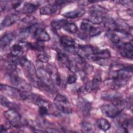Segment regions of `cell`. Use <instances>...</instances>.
Wrapping results in <instances>:
<instances>
[{"label":"cell","mask_w":133,"mask_h":133,"mask_svg":"<svg viewBox=\"0 0 133 133\" xmlns=\"http://www.w3.org/2000/svg\"><path fill=\"white\" fill-rule=\"evenodd\" d=\"M4 115L7 122L14 127L20 128L26 124V121L14 109H10L6 111Z\"/></svg>","instance_id":"cell-1"},{"label":"cell","mask_w":133,"mask_h":133,"mask_svg":"<svg viewBox=\"0 0 133 133\" xmlns=\"http://www.w3.org/2000/svg\"><path fill=\"white\" fill-rule=\"evenodd\" d=\"M54 103L56 109L64 114H70L72 112L70 102L67 97L64 95H57L54 100Z\"/></svg>","instance_id":"cell-2"},{"label":"cell","mask_w":133,"mask_h":133,"mask_svg":"<svg viewBox=\"0 0 133 133\" xmlns=\"http://www.w3.org/2000/svg\"><path fill=\"white\" fill-rule=\"evenodd\" d=\"M8 75L9 77V80L13 85L19 88L23 91H31V87L30 85L18 75L17 70Z\"/></svg>","instance_id":"cell-3"},{"label":"cell","mask_w":133,"mask_h":133,"mask_svg":"<svg viewBox=\"0 0 133 133\" xmlns=\"http://www.w3.org/2000/svg\"><path fill=\"white\" fill-rule=\"evenodd\" d=\"M37 78L44 85L49 87L51 89L53 88L52 75L50 71L44 68H38L36 72Z\"/></svg>","instance_id":"cell-4"},{"label":"cell","mask_w":133,"mask_h":133,"mask_svg":"<svg viewBox=\"0 0 133 133\" xmlns=\"http://www.w3.org/2000/svg\"><path fill=\"white\" fill-rule=\"evenodd\" d=\"M0 89L4 95H6L11 98L17 100L22 99V92L17 88L1 84Z\"/></svg>","instance_id":"cell-5"},{"label":"cell","mask_w":133,"mask_h":133,"mask_svg":"<svg viewBox=\"0 0 133 133\" xmlns=\"http://www.w3.org/2000/svg\"><path fill=\"white\" fill-rule=\"evenodd\" d=\"M101 111L103 114L112 118L117 117L122 111L114 103L102 105L101 107Z\"/></svg>","instance_id":"cell-6"},{"label":"cell","mask_w":133,"mask_h":133,"mask_svg":"<svg viewBox=\"0 0 133 133\" xmlns=\"http://www.w3.org/2000/svg\"><path fill=\"white\" fill-rule=\"evenodd\" d=\"M118 48L122 56L131 59L132 58L133 47L132 41L128 43H123L119 45Z\"/></svg>","instance_id":"cell-7"},{"label":"cell","mask_w":133,"mask_h":133,"mask_svg":"<svg viewBox=\"0 0 133 133\" xmlns=\"http://www.w3.org/2000/svg\"><path fill=\"white\" fill-rule=\"evenodd\" d=\"M33 36L38 42H47L50 40V37L47 32L44 29L38 28L35 31Z\"/></svg>","instance_id":"cell-8"},{"label":"cell","mask_w":133,"mask_h":133,"mask_svg":"<svg viewBox=\"0 0 133 133\" xmlns=\"http://www.w3.org/2000/svg\"><path fill=\"white\" fill-rule=\"evenodd\" d=\"M77 105L79 110L85 116H87L90 112L91 106L90 103L84 99H80L78 101Z\"/></svg>","instance_id":"cell-9"},{"label":"cell","mask_w":133,"mask_h":133,"mask_svg":"<svg viewBox=\"0 0 133 133\" xmlns=\"http://www.w3.org/2000/svg\"><path fill=\"white\" fill-rule=\"evenodd\" d=\"M19 19V16L16 14H11L6 16L3 19L1 26L5 28L12 25Z\"/></svg>","instance_id":"cell-10"},{"label":"cell","mask_w":133,"mask_h":133,"mask_svg":"<svg viewBox=\"0 0 133 133\" xmlns=\"http://www.w3.org/2000/svg\"><path fill=\"white\" fill-rule=\"evenodd\" d=\"M15 34L12 32L5 33L0 39L1 48H5L10 45L15 38Z\"/></svg>","instance_id":"cell-11"},{"label":"cell","mask_w":133,"mask_h":133,"mask_svg":"<svg viewBox=\"0 0 133 133\" xmlns=\"http://www.w3.org/2000/svg\"><path fill=\"white\" fill-rule=\"evenodd\" d=\"M85 13V10L84 8H77L71 11H69L65 12L63 14V16L67 18L74 19L76 18H79L83 16Z\"/></svg>","instance_id":"cell-12"},{"label":"cell","mask_w":133,"mask_h":133,"mask_svg":"<svg viewBox=\"0 0 133 133\" xmlns=\"http://www.w3.org/2000/svg\"><path fill=\"white\" fill-rule=\"evenodd\" d=\"M58 7L55 4L47 5L40 8L39 12L42 15H51L56 12Z\"/></svg>","instance_id":"cell-13"},{"label":"cell","mask_w":133,"mask_h":133,"mask_svg":"<svg viewBox=\"0 0 133 133\" xmlns=\"http://www.w3.org/2000/svg\"><path fill=\"white\" fill-rule=\"evenodd\" d=\"M104 27L110 31H117V25L116 21L111 18L104 17L103 22Z\"/></svg>","instance_id":"cell-14"},{"label":"cell","mask_w":133,"mask_h":133,"mask_svg":"<svg viewBox=\"0 0 133 133\" xmlns=\"http://www.w3.org/2000/svg\"><path fill=\"white\" fill-rule=\"evenodd\" d=\"M60 42L61 45L65 48H70L75 47V42L71 37L68 36H62L60 37Z\"/></svg>","instance_id":"cell-15"},{"label":"cell","mask_w":133,"mask_h":133,"mask_svg":"<svg viewBox=\"0 0 133 133\" xmlns=\"http://www.w3.org/2000/svg\"><path fill=\"white\" fill-rule=\"evenodd\" d=\"M38 7V5L32 3H25L21 11L25 14H30L34 12Z\"/></svg>","instance_id":"cell-16"},{"label":"cell","mask_w":133,"mask_h":133,"mask_svg":"<svg viewBox=\"0 0 133 133\" xmlns=\"http://www.w3.org/2000/svg\"><path fill=\"white\" fill-rule=\"evenodd\" d=\"M88 20L93 24H100L103 22L104 15L97 14H89Z\"/></svg>","instance_id":"cell-17"},{"label":"cell","mask_w":133,"mask_h":133,"mask_svg":"<svg viewBox=\"0 0 133 133\" xmlns=\"http://www.w3.org/2000/svg\"><path fill=\"white\" fill-rule=\"evenodd\" d=\"M97 126L103 131H107L111 127V124L109 122L103 118H100L97 120Z\"/></svg>","instance_id":"cell-18"},{"label":"cell","mask_w":133,"mask_h":133,"mask_svg":"<svg viewBox=\"0 0 133 133\" xmlns=\"http://www.w3.org/2000/svg\"><path fill=\"white\" fill-rule=\"evenodd\" d=\"M57 59L58 62H59L61 64L68 68H69L71 60L65 54L62 52H58L57 54Z\"/></svg>","instance_id":"cell-19"},{"label":"cell","mask_w":133,"mask_h":133,"mask_svg":"<svg viewBox=\"0 0 133 133\" xmlns=\"http://www.w3.org/2000/svg\"><path fill=\"white\" fill-rule=\"evenodd\" d=\"M36 19L32 16H28L23 18L21 21V24L23 25V28L22 29L28 28L36 24Z\"/></svg>","instance_id":"cell-20"},{"label":"cell","mask_w":133,"mask_h":133,"mask_svg":"<svg viewBox=\"0 0 133 133\" xmlns=\"http://www.w3.org/2000/svg\"><path fill=\"white\" fill-rule=\"evenodd\" d=\"M10 52L12 57H19L23 54V48L20 44H15L11 47Z\"/></svg>","instance_id":"cell-21"},{"label":"cell","mask_w":133,"mask_h":133,"mask_svg":"<svg viewBox=\"0 0 133 133\" xmlns=\"http://www.w3.org/2000/svg\"><path fill=\"white\" fill-rule=\"evenodd\" d=\"M102 97L104 100H112V101L122 97L121 95L117 92H105L102 95Z\"/></svg>","instance_id":"cell-22"},{"label":"cell","mask_w":133,"mask_h":133,"mask_svg":"<svg viewBox=\"0 0 133 133\" xmlns=\"http://www.w3.org/2000/svg\"><path fill=\"white\" fill-rule=\"evenodd\" d=\"M121 126L125 131L129 132L132 130V119L130 118L125 119L121 124Z\"/></svg>","instance_id":"cell-23"},{"label":"cell","mask_w":133,"mask_h":133,"mask_svg":"<svg viewBox=\"0 0 133 133\" xmlns=\"http://www.w3.org/2000/svg\"><path fill=\"white\" fill-rule=\"evenodd\" d=\"M101 82V75L99 71H97L93 77L91 86L92 89H96L100 85Z\"/></svg>","instance_id":"cell-24"},{"label":"cell","mask_w":133,"mask_h":133,"mask_svg":"<svg viewBox=\"0 0 133 133\" xmlns=\"http://www.w3.org/2000/svg\"><path fill=\"white\" fill-rule=\"evenodd\" d=\"M63 29L66 32L72 34L75 33L78 31V28L74 23L69 22L68 21L64 25Z\"/></svg>","instance_id":"cell-25"},{"label":"cell","mask_w":133,"mask_h":133,"mask_svg":"<svg viewBox=\"0 0 133 133\" xmlns=\"http://www.w3.org/2000/svg\"><path fill=\"white\" fill-rule=\"evenodd\" d=\"M67 22L68 21L65 19L56 20L51 22V25L52 28L55 30H60L61 28H63Z\"/></svg>","instance_id":"cell-26"},{"label":"cell","mask_w":133,"mask_h":133,"mask_svg":"<svg viewBox=\"0 0 133 133\" xmlns=\"http://www.w3.org/2000/svg\"><path fill=\"white\" fill-rule=\"evenodd\" d=\"M92 25H91V22L87 20H83L80 26V28L82 31H83L85 33H89L90 29L92 27Z\"/></svg>","instance_id":"cell-27"},{"label":"cell","mask_w":133,"mask_h":133,"mask_svg":"<svg viewBox=\"0 0 133 133\" xmlns=\"http://www.w3.org/2000/svg\"><path fill=\"white\" fill-rule=\"evenodd\" d=\"M82 130L85 132H94V128L92 125L87 122H83L82 124Z\"/></svg>","instance_id":"cell-28"},{"label":"cell","mask_w":133,"mask_h":133,"mask_svg":"<svg viewBox=\"0 0 133 133\" xmlns=\"http://www.w3.org/2000/svg\"><path fill=\"white\" fill-rule=\"evenodd\" d=\"M26 46L32 49L38 51H43L44 49V47L42 45L40 44L39 43H28Z\"/></svg>","instance_id":"cell-29"},{"label":"cell","mask_w":133,"mask_h":133,"mask_svg":"<svg viewBox=\"0 0 133 133\" xmlns=\"http://www.w3.org/2000/svg\"><path fill=\"white\" fill-rule=\"evenodd\" d=\"M102 32V30L100 28L98 27V26H92V27L90 29V31L89 32L88 34L90 36L94 37V36H95L100 34Z\"/></svg>","instance_id":"cell-30"},{"label":"cell","mask_w":133,"mask_h":133,"mask_svg":"<svg viewBox=\"0 0 133 133\" xmlns=\"http://www.w3.org/2000/svg\"><path fill=\"white\" fill-rule=\"evenodd\" d=\"M107 36H108V37L111 40V41L114 44H117L119 43L121 41L119 37L115 33H107Z\"/></svg>","instance_id":"cell-31"},{"label":"cell","mask_w":133,"mask_h":133,"mask_svg":"<svg viewBox=\"0 0 133 133\" xmlns=\"http://www.w3.org/2000/svg\"><path fill=\"white\" fill-rule=\"evenodd\" d=\"M37 60L42 63H46L49 60V57L45 53H41L38 55L37 57Z\"/></svg>","instance_id":"cell-32"},{"label":"cell","mask_w":133,"mask_h":133,"mask_svg":"<svg viewBox=\"0 0 133 133\" xmlns=\"http://www.w3.org/2000/svg\"><path fill=\"white\" fill-rule=\"evenodd\" d=\"M1 104L2 105L5 107H10L12 103L4 96H1Z\"/></svg>","instance_id":"cell-33"},{"label":"cell","mask_w":133,"mask_h":133,"mask_svg":"<svg viewBox=\"0 0 133 133\" xmlns=\"http://www.w3.org/2000/svg\"><path fill=\"white\" fill-rule=\"evenodd\" d=\"M48 109L49 108L45 106L39 107V114L41 116H44L48 114Z\"/></svg>","instance_id":"cell-34"},{"label":"cell","mask_w":133,"mask_h":133,"mask_svg":"<svg viewBox=\"0 0 133 133\" xmlns=\"http://www.w3.org/2000/svg\"><path fill=\"white\" fill-rule=\"evenodd\" d=\"M77 81V76L75 74L69 75L67 78V83L69 84H72L75 83Z\"/></svg>","instance_id":"cell-35"},{"label":"cell","mask_w":133,"mask_h":133,"mask_svg":"<svg viewBox=\"0 0 133 133\" xmlns=\"http://www.w3.org/2000/svg\"><path fill=\"white\" fill-rule=\"evenodd\" d=\"M46 131L49 132H59V131L58 130H57L56 128L50 127H47L46 129Z\"/></svg>","instance_id":"cell-36"}]
</instances>
